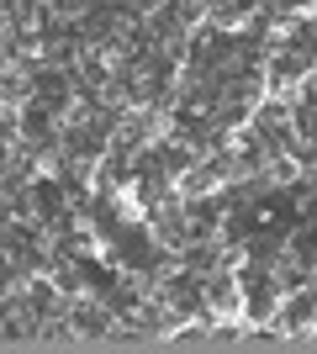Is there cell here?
<instances>
[{"label": "cell", "mask_w": 317, "mask_h": 354, "mask_svg": "<svg viewBox=\"0 0 317 354\" xmlns=\"http://www.w3.org/2000/svg\"><path fill=\"white\" fill-rule=\"evenodd\" d=\"M206 312L211 317H233L243 323V281H238V259L233 265H217L206 275Z\"/></svg>", "instance_id": "6da1fadb"}]
</instances>
